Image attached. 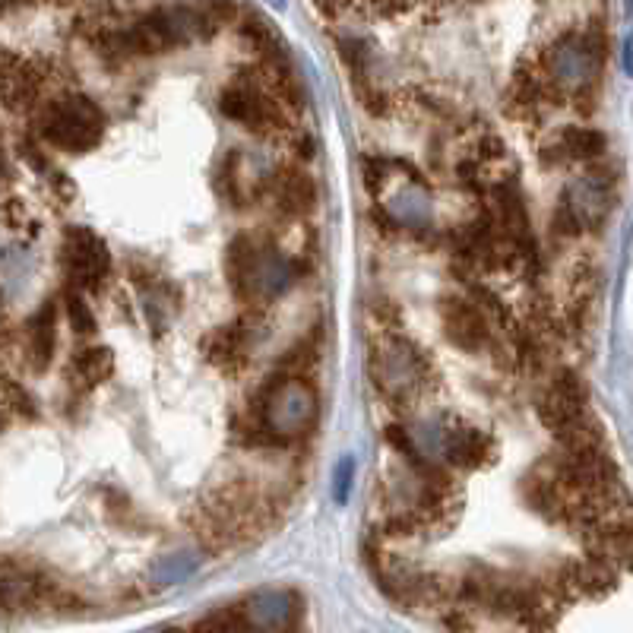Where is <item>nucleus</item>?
<instances>
[{
  "label": "nucleus",
  "instance_id": "9d476101",
  "mask_svg": "<svg viewBox=\"0 0 633 633\" xmlns=\"http://www.w3.org/2000/svg\"><path fill=\"white\" fill-rule=\"evenodd\" d=\"M440 320H444L447 339L463 352H478L488 342V317L475 304L463 298H447L440 304Z\"/></svg>",
  "mask_w": 633,
  "mask_h": 633
},
{
  "label": "nucleus",
  "instance_id": "393cba45",
  "mask_svg": "<svg viewBox=\"0 0 633 633\" xmlns=\"http://www.w3.org/2000/svg\"><path fill=\"white\" fill-rule=\"evenodd\" d=\"M273 4H276V7H282V4H285V0H273Z\"/></svg>",
  "mask_w": 633,
  "mask_h": 633
},
{
  "label": "nucleus",
  "instance_id": "ddd939ff",
  "mask_svg": "<svg viewBox=\"0 0 633 633\" xmlns=\"http://www.w3.org/2000/svg\"><path fill=\"white\" fill-rule=\"evenodd\" d=\"M273 203L279 213L285 216H308L314 203H317V184L314 178L308 175V171L301 168H285V171H276L273 178Z\"/></svg>",
  "mask_w": 633,
  "mask_h": 633
},
{
  "label": "nucleus",
  "instance_id": "2eb2a0df",
  "mask_svg": "<svg viewBox=\"0 0 633 633\" xmlns=\"http://www.w3.org/2000/svg\"><path fill=\"white\" fill-rule=\"evenodd\" d=\"M298 618V605L285 592H260V596L247 608V621L254 630H279Z\"/></svg>",
  "mask_w": 633,
  "mask_h": 633
},
{
  "label": "nucleus",
  "instance_id": "dca6fc26",
  "mask_svg": "<svg viewBox=\"0 0 633 633\" xmlns=\"http://www.w3.org/2000/svg\"><path fill=\"white\" fill-rule=\"evenodd\" d=\"M444 447H447L450 466H456V469H478L482 463H488V456H491V440L475 428H456L447 437Z\"/></svg>",
  "mask_w": 633,
  "mask_h": 633
},
{
  "label": "nucleus",
  "instance_id": "0eeeda50",
  "mask_svg": "<svg viewBox=\"0 0 633 633\" xmlns=\"http://www.w3.org/2000/svg\"><path fill=\"white\" fill-rule=\"evenodd\" d=\"M219 108L228 121H235L238 127H247L254 133H266L279 124V108L251 83L228 86L219 99Z\"/></svg>",
  "mask_w": 633,
  "mask_h": 633
},
{
  "label": "nucleus",
  "instance_id": "1a4fd4ad",
  "mask_svg": "<svg viewBox=\"0 0 633 633\" xmlns=\"http://www.w3.org/2000/svg\"><path fill=\"white\" fill-rule=\"evenodd\" d=\"M586 415V390L583 383L573 377V374H561L558 380L551 383L545 399H542V418L554 431H570L577 428Z\"/></svg>",
  "mask_w": 633,
  "mask_h": 633
},
{
  "label": "nucleus",
  "instance_id": "9b49d317",
  "mask_svg": "<svg viewBox=\"0 0 633 633\" xmlns=\"http://www.w3.org/2000/svg\"><path fill=\"white\" fill-rule=\"evenodd\" d=\"M263 254H266V244H260L254 235H235V241L228 244L225 276H228V285H232L238 298H254Z\"/></svg>",
  "mask_w": 633,
  "mask_h": 633
},
{
  "label": "nucleus",
  "instance_id": "423d86ee",
  "mask_svg": "<svg viewBox=\"0 0 633 633\" xmlns=\"http://www.w3.org/2000/svg\"><path fill=\"white\" fill-rule=\"evenodd\" d=\"M374 377L377 387L390 399H406L425 377V364H421L418 352L409 342H390L374 364Z\"/></svg>",
  "mask_w": 633,
  "mask_h": 633
},
{
  "label": "nucleus",
  "instance_id": "a211bd4d",
  "mask_svg": "<svg viewBox=\"0 0 633 633\" xmlns=\"http://www.w3.org/2000/svg\"><path fill=\"white\" fill-rule=\"evenodd\" d=\"M114 371V355L105 345H92V349H83L70 361V377L80 383L83 390L99 387L102 380H108Z\"/></svg>",
  "mask_w": 633,
  "mask_h": 633
},
{
  "label": "nucleus",
  "instance_id": "f03ea898",
  "mask_svg": "<svg viewBox=\"0 0 633 633\" xmlns=\"http://www.w3.org/2000/svg\"><path fill=\"white\" fill-rule=\"evenodd\" d=\"M263 428L276 440H301L308 437L320 418V396L314 383L301 374H282L263 390L260 402Z\"/></svg>",
  "mask_w": 633,
  "mask_h": 633
},
{
  "label": "nucleus",
  "instance_id": "6ab92c4d",
  "mask_svg": "<svg viewBox=\"0 0 633 633\" xmlns=\"http://www.w3.org/2000/svg\"><path fill=\"white\" fill-rule=\"evenodd\" d=\"M247 342H251V339L244 336V326H225V330L213 333V339H209V345H206V352H209V358L219 361V364H238L244 358V352H247Z\"/></svg>",
  "mask_w": 633,
  "mask_h": 633
},
{
  "label": "nucleus",
  "instance_id": "aec40b11",
  "mask_svg": "<svg viewBox=\"0 0 633 633\" xmlns=\"http://www.w3.org/2000/svg\"><path fill=\"white\" fill-rule=\"evenodd\" d=\"M200 558L194 551H175L168 554V558H162L156 567H152V580H156L159 586H171V583H184L190 573L197 570Z\"/></svg>",
  "mask_w": 633,
  "mask_h": 633
},
{
  "label": "nucleus",
  "instance_id": "412c9836",
  "mask_svg": "<svg viewBox=\"0 0 633 633\" xmlns=\"http://www.w3.org/2000/svg\"><path fill=\"white\" fill-rule=\"evenodd\" d=\"M564 149L573 159H596L605 149V140H602V133L589 130V127H570V130H564Z\"/></svg>",
  "mask_w": 633,
  "mask_h": 633
},
{
  "label": "nucleus",
  "instance_id": "4be33fe9",
  "mask_svg": "<svg viewBox=\"0 0 633 633\" xmlns=\"http://www.w3.org/2000/svg\"><path fill=\"white\" fill-rule=\"evenodd\" d=\"M67 311H70V323H73L76 333H92L95 330V317L86 308V301L76 292H70V298H67Z\"/></svg>",
  "mask_w": 633,
  "mask_h": 633
},
{
  "label": "nucleus",
  "instance_id": "7ed1b4c3",
  "mask_svg": "<svg viewBox=\"0 0 633 633\" xmlns=\"http://www.w3.org/2000/svg\"><path fill=\"white\" fill-rule=\"evenodd\" d=\"M42 137L64 152H89L102 143L105 114L83 95L51 102L42 114Z\"/></svg>",
  "mask_w": 633,
  "mask_h": 633
},
{
  "label": "nucleus",
  "instance_id": "f8f14e48",
  "mask_svg": "<svg viewBox=\"0 0 633 633\" xmlns=\"http://www.w3.org/2000/svg\"><path fill=\"white\" fill-rule=\"evenodd\" d=\"M564 209H567V216L573 219V225H577V228L599 225L608 216V209H611V187H608V181L599 178V175L580 178L577 184L567 190Z\"/></svg>",
  "mask_w": 633,
  "mask_h": 633
},
{
  "label": "nucleus",
  "instance_id": "4468645a",
  "mask_svg": "<svg viewBox=\"0 0 633 633\" xmlns=\"http://www.w3.org/2000/svg\"><path fill=\"white\" fill-rule=\"evenodd\" d=\"M38 92V76L23 61H7L0 64V102L10 111H23L35 102Z\"/></svg>",
  "mask_w": 633,
  "mask_h": 633
},
{
  "label": "nucleus",
  "instance_id": "b1692460",
  "mask_svg": "<svg viewBox=\"0 0 633 633\" xmlns=\"http://www.w3.org/2000/svg\"><path fill=\"white\" fill-rule=\"evenodd\" d=\"M317 4H320V7H323L326 13H330V10H333V7L339 4V0H317Z\"/></svg>",
  "mask_w": 633,
  "mask_h": 633
},
{
  "label": "nucleus",
  "instance_id": "5701e85b",
  "mask_svg": "<svg viewBox=\"0 0 633 633\" xmlns=\"http://www.w3.org/2000/svg\"><path fill=\"white\" fill-rule=\"evenodd\" d=\"M352 482H355V459H352V456H345L342 463L336 466V475H333V494H336V501H339V504L349 501Z\"/></svg>",
  "mask_w": 633,
  "mask_h": 633
},
{
  "label": "nucleus",
  "instance_id": "f257e3e1",
  "mask_svg": "<svg viewBox=\"0 0 633 633\" xmlns=\"http://www.w3.org/2000/svg\"><path fill=\"white\" fill-rule=\"evenodd\" d=\"M219 19L203 4H168L143 16L130 32H124L121 45L133 54H162L171 48H184L216 32Z\"/></svg>",
  "mask_w": 633,
  "mask_h": 633
},
{
  "label": "nucleus",
  "instance_id": "6e6552de",
  "mask_svg": "<svg viewBox=\"0 0 633 633\" xmlns=\"http://www.w3.org/2000/svg\"><path fill=\"white\" fill-rule=\"evenodd\" d=\"M54 592V583H48L38 570L16 561H0V608L4 611H23L51 602Z\"/></svg>",
  "mask_w": 633,
  "mask_h": 633
},
{
  "label": "nucleus",
  "instance_id": "f3484780",
  "mask_svg": "<svg viewBox=\"0 0 633 633\" xmlns=\"http://www.w3.org/2000/svg\"><path fill=\"white\" fill-rule=\"evenodd\" d=\"M29 361L35 371H45L48 361L54 355V304L45 301L42 308H38L29 320Z\"/></svg>",
  "mask_w": 633,
  "mask_h": 633
},
{
  "label": "nucleus",
  "instance_id": "a878e982",
  "mask_svg": "<svg viewBox=\"0 0 633 633\" xmlns=\"http://www.w3.org/2000/svg\"><path fill=\"white\" fill-rule=\"evenodd\" d=\"M10 4V0H0V7H7Z\"/></svg>",
  "mask_w": 633,
  "mask_h": 633
},
{
  "label": "nucleus",
  "instance_id": "20e7f679",
  "mask_svg": "<svg viewBox=\"0 0 633 633\" xmlns=\"http://www.w3.org/2000/svg\"><path fill=\"white\" fill-rule=\"evenodd\" d=\"M64 266L76 285L99 289L111 270V254L105 241L89 228H67L64 238Z\"/></svg>",
  "mask_w": 633,
  "mask_h": 633
},
{
  "label": "nucleus",
  "instance_id": "39448f33",
  "mask_svg": "<svg viewBox=\"0 0 633 633\" xmlns=\"http://www.w3.org/2000/svg\"><path fill=\"white\" fill-rule=\"evenodd\" d=\"M602 54L592 38H564L551 48L548 67L564 89H586L599 76Z\"/></svg>",
  "mask_w": 633,
  "mask_h": 633
}]
</instances>
